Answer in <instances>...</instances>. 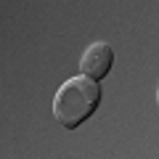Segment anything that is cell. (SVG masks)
<instances>
[{
  "instance_id": "cell-1",
  "label": "cell",
  "mask_w": 159,
  "mask_h": 159,
  "mask_svg": "<svg viewBox=\"0 0 159 159\" xmlns=\"http://www.w3.org/2000/svg\"><path fill=\"white\" fill-rule=\"evenodd\" d=\"M101 106V88L85 74L69 77L53 98V117L66 130H77Z\"/></svg>"
},
{
  "instance_id": "cell-2",
  "label": "cell",
  "mask_w": 159,
  "mask_h": 159,
  "mask_svg": "<svg viewBox=\"0 0 159 159\" xmlns=\"http://www.w3.org/2000/svg\"><path fill=\"white\" fill-rule=\"evenodd\" d=\"M111 64H114L111 45L109 43H93V45L85 48L82 58H80V72L96 82V80H103L111 72Z\"/></svg>"
},
{
  "instance_id": "cell-3",
  "label": "cell",
  "mask_w": 159,
  "mask_h": 159,
  "mask_svg": "<svg viewBox=\"0 0 159 159\" xmlns=\"http://www.w3.org/2000/svg\"><path fill=\"white\" fill-rule=\"evenodd\" d=\"M157 106H159V88H157Z\"/></svg>"
}]
</instances>
